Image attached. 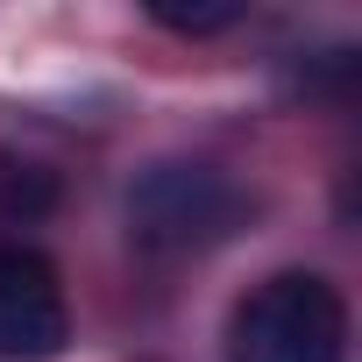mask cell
I'll return each instance as SVG.
<instances>
[{
    "mask_svg": "<svg viewBox=\"0 0 362 362\" xmlns=\"http://www.w3.org/2000/svg\"><path fill=\"white\" fill-rule=\"evenodd\" d=\"M341 355H348V305L313 270L256 284L228 320V362H341Z\"/></svg>",
    "mask_w": 362,
    "mask_h": 362,
    "instance_id": "cell-1",
    "label": "cell"
},
{
    "mask_svg": "<svg viewBox=\"0 0 362 362\" xmlns=\"http://www.w3.org/2000/svg\"><path fill=\"white\" fill-rule=\"evenodd\" d=\"M249 199L206 163H156L142 185L128 192V235L142 249H206L235 235Z\"/></svg>",
    "mask_w": 362,
    "mask_h": 362,
    "instance_id": "cell-2",
    "label": "cell"
},
{
    "mask_svg": "<svg viewBox=\"0 0 362 362\" xmlns=\"http://www.w3.org/2000/svg\"><path fill=\"white\" fill-rule=\"evenodd\" d=\"M71 341L57 263L36 249H0V362H50Z\"/></svg>",
    "mask_w": 362,
    "mask_h": 362,
    "instance_id": "cell-3",
    "label": "cell"
},
{
    "mask_svg": "<svg viewBox=\"0 0 362 362\" xmlns=\"http://www.w3.org/2000/svg\"><path fill=\"white\" fill-rule=\"evenodd\" d=\"M163 29H177V36H214V29H235L242 22V8H149Z\"/></svg>",
    "mask_w": 362,
    "mask_h": 362,
    "instance_id": "cell-4",
    "label": "cell"
}]
</instances>
